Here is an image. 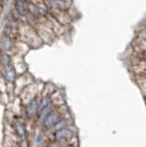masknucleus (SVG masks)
<instances>
[{
    "label": "nucleus",
    "mask_w": 146,
    "mask_h": 147,
    "mask_svg": "<svg viewBox=\"0 0 146 147\" xmlns=\"http://www.w3.org/2000/svg\"><path fill=\"white\" fill-rule=\"evenodd\" d=\"M50 101H51V98H50V96H44L42 99V101H40V103L39 104V110L42 111V109L47 108L50 104Z\"/></svg>",
    "instance_id": "423d86ee"
},
{
    "label": "nucleus",
    "mask_w": 146,
    "mask_h": 147,
    "mask_svg": "<svg viewBox=\"0 0 146 147\" xmlns=\"http://www.w3.org/2000/svg\"><path fill=\"white\" fill-rule=\"evenodd\" d=\"M43 135L42 133H39V134L35 137V147H42L43 145Z\"/></svg>",
    "instance_id": "6e6552de"
},
{
    "label": "nucleus",
    "mask_w": 146,
    "mask_h": 147,
    "mask_svg": "<svg viewBox=\"0 0 146 147\" xmlns=\"http://www.w3.org/2000/svg\"><path fill=\"white\" fill-rule=\"evenodd\" d=\"M72 135V131L68 130V129H61L55 133V139L57 141H65L69 139Z\"/></svg>",
    "instance_id": "7ed1b4c3"
},
{
    "label": "nucleus",
    "mask_w": 146,
    "mask_h": 147,
    "mask_svg": "<svg viewBox=\"0 0 146 147\" xmlns=\"http://www.w3.org/2000/svg\"><path fill=\"white\" fill-rule=\"evenodd\" d=\"M20 1H22V2H27V1H29V0H20Z\"/></svg>",
    "instance_id": "ddd939ff"
},
{
    "label": "nucleus",
    "mask_w": 146,
    "mask_h": 147,
    "mask_svg": "<svg viewBox=\"0 0 146 147\" xmlns=\"http://www.w3.org/2000/svg\"><path fill=\"white\" fill-rule=\"evenodd\" d=\"M20 147H27V142L25 141H22L20 142Z\"/></svg>",
    "instance_id": "9b49d317"
},
{
    "label": "nucleus",
    "mask_w": 146,
    "mask_h": 147,
    "mask_svg": "<svg viewBox=\"0 0 146 147\" xmlns=\"http://www.w3.org/2000/svg\"><path fill=\"white\" fill-rule=\"evenodd\" d=\"M1 63L3 64V66H9L10 63V59L8 57V55L7 54H3L1 57Z\"/></svg>",
    "instance_id": "1a4fd4ad"
},
{
    "label": "nucleus",
    "mask_w": 146,
    "mask_h": 147,
    "mask_svg": "<svg viewBox=\"0 0 146 147\" xmlns=\"http://www.w3.org/2000/svg\"><path fill=\"white\" fill-rule=\"evenodd\" d=\"M52 147H62V146H60V145H53V146H52Z\"/></svg>",
    "instance_id": "f8f14e48"
},
{
    "label": "nucleus",
    "mask_w": 146,
    "mask_h": 147,
    "mask_svg": "<svg viewBox=\"0 0 146 147\" xmlns=\"http://www.w3.org/2000/svg\"><path fill=\"white\" fill-rule=\"evenodd\" d=\"M51 112H52V108H50L48 106L47 108H45L44 109L42 110V117H40V118H42V119H44Z\"/></svg>",
    "instance_id": "9d476101"
},
{
    "label": "nucleus",
    "mask_w": 146,
    "mask_h": 147,
    "mask_svg": "<svg viewBox=\"0 0 146 147\" xmlns=\"http://www.w3.org/2000/svg\"><path fill=\"white\" fill-rule=\"evenodd\" d=\"M5 69H6V72H5L6 79L9 82H13L16 78V74H15L14 69L9 66H5Z\"/></svg>",
    "instance_id": "39448f33"
},
{
    "label": "nucleus",
    "mask_w": 146,
    "mask_h": 147,
    "mask_svg": "<svg viewBox=\"0 0 146 147\" xmlns=\"http://www.w3.org/2000/svg\"><path fill=\"white\" fill-rule=\"evenodd\" d=\"M39 109V104L37 103V100L33 99L31 100L29 103L28 107H27V115H28L29 118H33L36 113H37Z\"/></svg>",
    "instance_id": "f03ea898"
},
{
    "label": "nucleus",
    "mask_w": 146,
    "mask_h": 147,
    "mask_svg": "<svg viewBox=\"0 0 146 147\" xmlns=\"http://www.w3.org/2000/svg\"><path fill=\"white\" fill-rule=\"evenodd\" d=\"M13 127H14L16 132L17 133V135L20 136V137H24L26 134V130H25V127L23 125V123L19 121H16L13 123Z\"/></svg>",
    "instance_id": "20e7f679"
},
{
    "label": "nucleus",
    "mask_w": 146,
    "mask_h": 147,
    "mask_svg": "<svg viewBox=\"0 0 146 147\" xmlns=\"http://www.w3.org/2000/svg\"><path fill=\"white\" fill-rule=\"evenodd\" d=\"M59 121H60V116H59V114L57 112L52 111L43 119V123L46 127L50 128V127L55 126L56 124L59 122Z\"/></svg>",
    "instance_id": "f257e3e1"
},
{
    "label": "nucleus",
    "mask_w": 146,
    "mask_h": 147,
    "mask_svg": "<svg viewBox=\"0 0 146 147\" xmlns=\"http://www.w3.org/2000/svg\"><path fill=\"white\" fill-rule=\"evenodd\" d=\"M25 2H22L20 0H17V3H16V9L20 15H23V14L26 13V7H25V5H24Z\"/></svg>",
    "instance_id": "0eeeda50"
}]
</instances>
